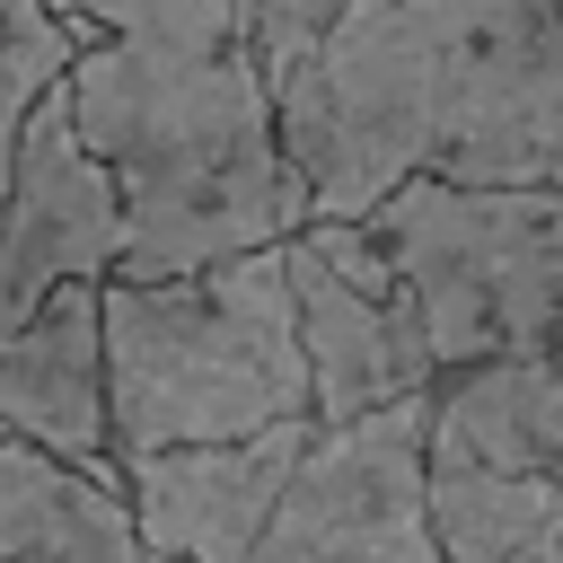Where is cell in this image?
Returning <instances> with one entry per match:
<instances>
[{
    "mask_svg": "<svg viewBox=\"0 0 563 563\" xmlns=\"http://www.w3.org/2000/svg\"><path fill=\"white\" fill-rule=\"evenodd\" d=\"M70 26L62 106L114 185V282L282 246L317 220L282 150L255 0H44Z\"/></svg>",
    "mask_w": 563,
    "mask_h": 563,
    "instance_id": "1",
    "label": "cell"
},
{
    "mask_svg": "<svg viewBox=\"0 0 563 563\" xmlns=\"http://www.w3.org/2000/svg\"><path fill=\"white\" fill-rule=\"evenodd\" d=\"M282 150L325 220L405 176H563V0H352L273 88Z\"/></svg>",
    "mask_w": 563,
    "mask_h": 563,
    "instance_id": "2",
    "label": "cell"
},
{
    "mask_svg": "<svg viewBox=\"0 0 563 563\" xmlns=\"http://www.w3.org/2000/svg\"><path fill=\"white\" fill-rule=\"evenodd\" d=\"M97 317H106L114 475H123V457H150V449L255 440L273 422L317 413L282 246L194 264V273H158V282L106 273Z\"/></svg>",
    "mask_w": 563,
    "mask_h": 563,
    "instance_id": "3",
    "label": "cell"
},
{
    "mask_svg": "<svg viewBox=\"0 0 563 563\" xmlns=\"http://www.w3.org/2000/svg\"><path fill=\"white\" fill-rule=\"evenodd\" d=\"M361 229L413 290L440 369L563 343V176L554 185H457L405 176Z\"/></svg>",
    "mask_w": 563,
    "mask_h": 563,
    "instance_id": "4",
    "label": "cell"
},
{
    "mask_svg": "<svg viewBox=\"0 0 563 563\" xmlns=\"http://www.w3.org/2000/svg\"><path fill=\"white\" fill-rule=\"evenodd\" d=\"M211 563H440L431 528V396L317 422L282 457L264 510Z\"/></svg>",
    "mask_w": 563,
    "mask_h": 563,
    "instance_id": "5",
    "label": "cell"
},
{
    "mask_svg": "<svg viewBox=\"0 0 563 563\" xmlns=\"http://www.w3.org/2000/svg\"><path fill=\"white\" fill-rule=\"evenodd\" d=\"M290 264V308H299V352H308V396L317 422H352L405 396H431L440 361L431 334L413 317L405 273L387 264V246L361 220H308L282 238Z\"/></svg>",
    "mask_w": 563,
    "mask_h": 563,
    "instance_id": "6",
    "label": "cell"
},
{
    "mask_svg": "<svg viewBox=\"0 0 563 563\" xmlns=\"http://www.w3.org/2000/svg\"><path fill=\"white\" fill-rule=\"evenodd\" d=\"M114 273V185L79 150L62 79L26 106L9 194H0V334L35 317L62 282H106Z\"/></svg>",
    "mask_w": 563,
    "mask_h": 563,
    "instance_id": "7",
    "label": "cell"
},
{
    "mask_svg": "<svg viewBox=\"0 0 563 563\" xmlns=\"http://www.w3.org/2000/svg\"><path fill=\"white\" fill-rule=\"evenodd\" d=\"M106 282H62L35 317H18L0 334V431L106 475H114V440H106V317H97Z\"/></svg>",
    "mask_w": 563,
    "mask_h": 563,
    "instance_id": "8",
    "label": "cell"
},
{
    "mask_svg": "<svg viewBox=\"0 0 563 563\" xmlns=\"http://www.w3.org/2000/svg\"><path fill=\"white\" fill-rule=\"evenodd\" d=\"M431 457H466L493 475H537L563 493V343L440 369L431 378Z\"/></svg>",
    "mask_w": 563,
    "mask_h": 563,
    "instance_id": "9",
    "label": "cell"
},
{
    "mask_svg": "<svg viewBox=\"0 0 563 563\" xmlns=\"http://www.w3.org/2000/svg\"><path fill=\"white\" fill-rule=\"evenodd\" d=\"M0 563H150L123 484L0 431Z\"/></svg>",
    "mask_w": 563,
    "mask_h": 563,
    "instance_id": "10",
    "label": "cell"
},
{
    "mask_svg": "<svg viewBox=\"0 0 563 563\" xmlns=\"http://www.w3.org/2000/svg\"><path fill=\"white\" fill-rule=\"evenodd\" d=\"M431 528L440 563H563V493L537 475L431 457Z\"/></svg>",
    "mask_w": 563,
    "mask_h": 563,
    "instance_id": "11",
    "label": "cell"
},
{
    "mask_svg": "<svg viewBox=\"0 0 563 563\" xmlns=\"http://www.w3.org/2000/svg\"><path fill=\"white\" fill-rule=\"evenodd\" d=\"M70 62V26L44 0H0V194H9V158H18V123L26 106L62 79Z\"/></svg>",
    "mask_w": 563,
    "mask_h": 563,
    "instance_id": "12",
    "label": "cell"
}]
</instances>
